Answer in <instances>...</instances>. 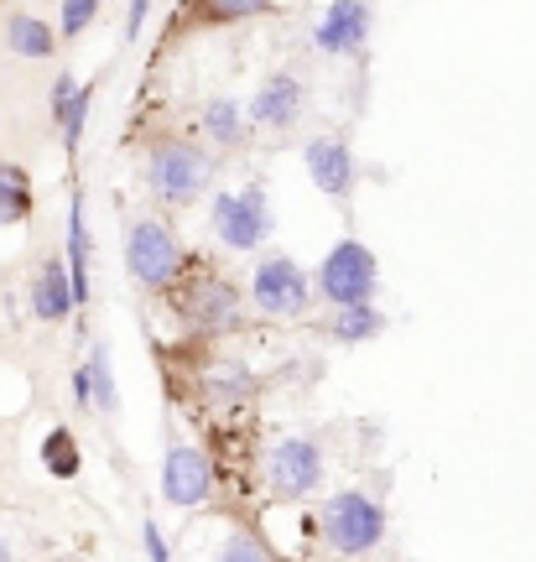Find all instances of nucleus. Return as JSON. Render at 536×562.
Masks as SVG:
<instances>
[{
  "label": "nucleus",
  "instance_id": "1",
  "mask_svg": "<svg viewBox=\"0 0 536 562\" xmlns=\"http://www.w3.org/2000/svg\"><path fill=\"white\" fill-rule=\"evenodd\" d=\"M120 256H125V277L136 281L141 292H172V286L193 271L188 245H182L178 229L167 220H157V214H136V220L125 224Z\"/></svg>",
  "mask_w": 536,
  "mask_h": 562
},
{
  "label": "nucleus",
  "instance_id": "2",
  "mask_svg": "<svg viewBox=\"0 0 536 562\" xmlns=\"http://www.w3.org/2000/svg\"><path fill=\"white\" fill-rule=\"evenodd\" d=\"M386 531H391V516L370 490H338L319 510V537L338 558H370L386 542Z\"/></svg>",
  "mask_w": 536,
  "mask_h": 562
},
{
  "label": "nucleus",
  "instance_id": "3",
  "mask_svg": "<svg viewBox=\"0 0 536 562\" xmlns=\"http://www.w3.org/2000/svg\"><path fill=\"white\" fill-rule=\"evenodd\" d=\"M219 178V157H209L193 140H157L146 151V188L152 199L167 203V209H188L199 203Z\"/></svg>",
  "mask_w": 536,
  "mask_h": 562
},
{
  "label": "nucleus",
  "instance_id": "4",
  "mask_svg": "<svg viewBox=\"0 0 536 562\" xmlns=\"http://www.w3.org/2000/svg\"><path fill=\"white\" fill-rule=\"evenodd\" d=\"M209 229L214 240L230 250V256H250V250H266L271 229H277V214H271V199L260 182H245V188H219L209 199Z\"/></svg>",
  "mask_w": 536,
  "mask_h": 562
},
{
  "label": "nucleus",
  "instance_id": "5",
  "mask_svg": "<svg viewBox=\"0 0 536 562\" xmlns=\"http://www.w3.org/2000/svg\"><path fill=\"white\" fill-rule=\"evenodd\" d=\"M178 313L193 339H224L245 323V292H239V281L219 277V271H203V277L188 271L178 281Z\"/></svg>",
  "mask_w": 536,
  "mask_h": 562
},
{
  "label": "nucleus",
  "instance_id": "6",
  "mask_svg": "<svg viewBox=\"0 0 536 562\" xmlns=\"http://www.w3.org/2000/svg\"><path fill=\"white\" fill-rule=\"evenodd\" d=\"M245 297L260 318H302L313 307V271L287 250H260L256 271L245 281Z\"/></svg>",
  "mask_w": 536,
  "mask_h": 562
},
{
  "label": "nucleus",
  "instance_id": "7",
  "mask_svg": "<svg viewBox=\"0 0 536 562\" xmlns=\"http://www.w3.org/2000/svg\"><path fill=\"white\" fill-rule=\"evenodd\" d=\"M380 292V261L376 250L355 235L328 245V256L313 271V297L328 302V307H355V302H376Z\"/></svg>",
  "mask_w": 536,
  "mask_h": 562
},
{
  "label": "nucleus",
  "instance_id": "8",
  "mask_svg": "<svg viewBox=\"0 0 536 562\" xmlns=\"http://www.w3.org/2000/svg\"><path fill=\"white\" fill-rule=\"evenodd\" d=\"M323 469L328 463H323L319 438H277L266 448V459H260V490L281 505L308 501V495H319Z\"/></svg>",
  "mask_w": 536,
  "mask_h": 562
},
{
  "label": "nucleus",
  "instance_id": "9",
  "mask_svg": "<svg viewBox=\"0 0 536 562\" xmlns=\"http://www.w3.org/2000/svg\"><path fill=\"white\" fill-rule=\"evenodd\" d=\"M161 501L178 505V510H199V505L214 501V459L199 442H167V453H161Z\"/></svg>",
  "mask_w": 536,
  "mask_h": 562
},
{
  "label": "nucleus",
  "instance_id": "10",
  "mask_svg": "<svg viewBox=\"0 0 536 562\" xmlns=\"http://www.w3.org/2000/svg\"><path fill=\"white\" fill-rule=\"evenodd\" d=\"M302 167H308V182L319 188L323 199L338 203V209H349V199H355V188H359V157L349 140L313 136L302 146Z\"/></svg>",
  "mask_w": 536,
  "mask_h": 562
},
{
  "label": "nucleus",
  "instance_id": "11",
  "mask_svg": "<svg viewBox=\"0 0 536 562\" xmlns=\"http://www.w3.org/2000/svg\"><path fill=\"white\" fill-rule=\"evenodd\" d=\"M302 115H308V83L298 74H287V68L271 74V79H260V89L245 104V121L256 131H277V136H287Z\"/></svg>",
  "mask_w": 536,
  "mask_h": 562
},
{
  "label": "nucleus",
  "instance_id": "12",
  "mask_svg": "<svg viewBox=\"0 0 536 562\" xmlns=\"http://www.w3.org/2000/svg\"><path fill=\"white\" fill-rule=\"evenodd\" d=\"M370 0H328V11L313 21V47L323 58H355L370 42Z\"/></svg>",
  "mask_w": 536,
  "mask_h": 562
},
{
  "label": "nucleus",
  "instance_id": "13",
  "mask_svg": "<svg viewBox=\"0 0 536 562\" xmlns=\"http://www.w3.org/2000/svg\"><path fill=\"white\" fill-rule=\"evenodd\" d=\"M199 396H203V406H209V412H219V417H235V412H245V406L260 396V375L245 360H214L199 375Z\"/></svg>",
  "mask_w": 536,
  "mask_h": 562
},
{
  "label": "nucleus",
  "instance_id": "14",
  "mask_svg": "<svg viewBox=\"0 0 536 562\" xmlns=\"http://www.w3.org/2000/svg\"><path fill=\"white\" fill-rule=\"evenodd\" d=\"M94 235H89V214H83V193L74 188L68 193V256H63V266H68V286H74V307H83L94 302Z\"/></svg>",
  "mask_w": 536,
  "mask_h": 562
},
{
  "label": "nucleus",
  "instance_id": "15",
  "mask_svg": "<svg viewBox=\"0 0 536 562\" xmlns=\"http://www.w3.org/2000/svg\"><path fill=\"white\" fill-rule=\"evenodd\" d=\"M94 89H100V83H79L74 74H58V79H53V125H58V140L68 157L83 146L89 110H94Z\"/></svg>",
  "mask_w": 536,
  "mask_h": 562
},
{
  "label": "nucleus",
  "instance_id": "16",
  "mask_svg": "<svg viewBox=\"0 0 536 562\" xmlns=\"http://www.w3.org/2000/svg\"><path fill=\"white\" fill-rule=\"evenodd\" d=\"M26 297H32V313H37L42 323H68V318H79L63 256H47V261L37 266V277H32V286H26Z\"/></svg>",
  "mask_w": 536,
  "mask_h": 562
},
{
  "label": "nucleus",
  "instance_id": "17",
  "mask_svg": "<svg viewBox=\"0 0 536 562\" xmlns=\"http://www.w3.org/2000/svg\"><path fill=\"white\" fill-rule=\"evenodd\" d=\"M391 328V318L380 313L376 302H355V307H328V318H323V334L344 349H355V344H376L380 334Z\"/></svg>",
  "mask_w": 536,
  "mask_h": 562
},
{
  "label": "nucleus",
  "instance_id": "18",
  "mask_svg": "<svg viewBox=\"0 0 536 562\" xmlns=\"http://www.w3.org/2000/svg\"><path fill=\"white\" fill-rule=\"evenodd\" d=\"M83 381H89V412L120 417V385H115V349L110 339H94L83 355Z\"/></svg>",
  "mask_w": 536,
  "mask_h": 562
},
{
  "label": "nucleus",
  "instance_id": "19",
  "mask_svg": "<svg viewBox=\"0 0 536 562\" xmlns=\"http://www.w3.org/2000/svg\"><path fill=\"white\" fill-rule=\"evenodd\" d=\"M199 131L214 140V151H239L250 140V121H245V104H235L230 94H214L203 104L199 115Z\"/></svg>",
  "mask_w": 536,
  "mask_h": 562
},
{
  "label": "nucleus",
  "instance_id": "20",
  "mask_svg": "<svg viewBox=\"0 0 536 562\" xmlns=\"http://www.w3.org/2000/svg\"><path fill=\"white\" fill-rule=\"evenodd\" d=\"M37 193H32V172L21 161H0V229H16L32 220Z\"/></svg>",
  "mask_w": 536,
  "mask_h": 562
},
{
  "label": "nucleus",
  "instance_id": "21",
  "mask_svg": "<svg viewBox=\"0 0 536 562\" xmlns=\"http://www.w3.org/2000/svg\"><path fill=\"white\" fill-rule=\"evenodd\" d=\"M5 47L26 63H47L53 53H58V32L37 16H11L5 21Z\"/></svg>",
  "mask_w": 536,
  "mask_h": 562
},
{
  "label": "nucleus",
  "instance_id": "22",
  "mask_svg": "<svg viewBox=\"0 0 536 562\" xmlns=\"http://www.w3.org/2000/svg\"><path fill=\"white\" fill-rule=\"evenodd\" d=\"M42 469H47L53 480H79L83 453H79V438H74V427H53V432L42 438Z\"/></svg>",
  "mask_w": 536,
  "mask_h": 562
},
{
  "label": "nucleus",
  "instance_id": "23",
  "mask_svg": "<svg viewBox=\"0 0 536 562\" xmlns=\"http://www.w3.org/2000/svg\"><path fill=\"white\" fill-rule=\"evenodd\" d=\"M271 0H199V16L224 26V21H250V16H266Z\"/></svg>",
  "mask_w": 536,
  "mask_h": 562
},
{
  "label": "nucleus",
  "instance_id": "24",
  "mask_svg": "<svg viewBox=\"0 0 536 562\" xmlns=\"http://www.w3.org/2000/svg\"><path fill=\"white\" fill-rule=\"evenodd\" d=\"M214 562H271V552H266V542L250 537V531H230V537L219 542Z\"/></svg>",
  "mask_w": 536,
  "mask_h": 562
},
{
  "label": "nucleus",
  "instance_id": "25",
  "mask_svg": "<svg viewBox=\"0 0 536 562\" xmlns=\"http://www.w3.org/2000/svg\"><path fill=\"white\" fill-rule=\"evenodd\" d=\"M94 16H100V0H63L58 37H79V32H89V26H94Z\"/></svg>",
  "mask_w": 536,
  "mask_h": 562
},
{
  "label": "nucleus",
  "instance_id": "26",
  "mask_svg": "<svg viewBox=\"0 0 536 562\" xmlns=\"http://www.w3.org/2000/svg\"><path fill=\"white\" fill-rule=\"evenodd\" d=\"M141 547H146V558H152V562H172V547H167V537H161L157 521L141 526Z\"/></svg>",
  "mask_w": 536,
  "mask_h": 562
},
{
  "label": "nucleus",
  "instance_id": "27",
  "mask_svg": "<svg viewBox=\"0 0 536 562\" xmlns=\"http://www.w3.org/2000/svg\"><path fill=\"white\" fill-rule=\"evenodd\" d=\"M146 11H152V0H131V11H125V37H141V26H146Z\"/></svg>",
  "mask_w": 536,
  "mask_h": 562
},
{
  "label": "nucleus",
  "instance_id": "28",
  "mask_svg": "<svg viewBox=\"0 0 536 562\" xmlns=\"http://www.w3.org/2000/svg\"><path fill=\"white\" fill-rule=\"evenodd\" d=\"M74 402L79 406H89V381H83V364L74 370Z\"/></svg>",
  "mask_w": 536,
  "mask_h": 562
},
{
  "label": "nucleus",
  "instance_id": "29",
  "mask_svg": "<svg viewBox=\"0 0 536 562\" xmlns=\"http://www.w3.org/2000/svg\"><path fill=\"white\" fill-rule=\"evenodd\" d=\"M0 562H16V547L5 542V537H0Z\"/></svg>",
  "mask_w": 536,
  "mask_h": 562
}]
</instances>
